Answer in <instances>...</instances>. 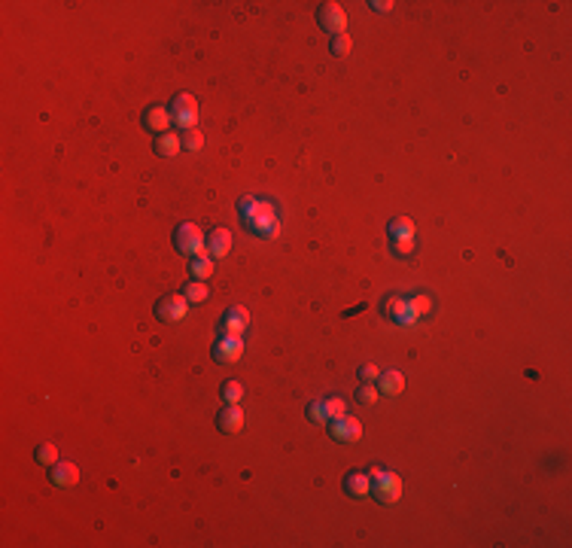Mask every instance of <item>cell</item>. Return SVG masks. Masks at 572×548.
<instances>
[{"label":"cell","instance_id":"obj_1","mask_svg":"<svg viewBox=\"0 0 572 548\" xmlns=\"http://www.w3.org/2000/svg\"><path fill=\"white\" fill-rule=\"evenodd\" d=\"M238 216H241L244 228L256 237H274L280 232V214L271 204V198H253L247 195L238 201Z\"/></svg>","mask_w":572,"mask_h":548},{"label":"cell","instance_id":"obj_2","mask_svg":"<svg viewBox=\"0 0 572 548\" xmlns=\"http://www.w3.org/2000/svg\"><path fill=\"white\" fill-rule=\"evenodd\" d=\"M368 478H372V493L368 497H375L377 502H396L402 497V478L390 469H384V466H375L372 472H368Z\"/></svg>","mask_w":572,"mask_h":548},{"label":"cell","instance_id":"obj_3","mask_svg":"<svg viewBox=\"0 0 572 548\" xmlns=\"http://www.w3.org/2000/svg\"><path fill=\"white\" fill-rule=\"evenodd\" d=\"M174 247H177V253L189 256V259H195V256H207V237L201 235V228L192 226V223L177 226V232H174Z\"/></svg>","mask_w":572,"mask_h":548},{"label":"cell","instance_id":"obj_4","mask_svg":"<svg viewBox=\"0 0 572 548\" xmlns=\"http://www.w3.org/2000/svg\"><path fill=\"white\" fill-rule=\"evenodd\" d=\"M171 119H174V125L177 128H183V131L198 128V100H195V95L183 91V95L174 98L171 100Z\"/></svg>","mask_w":572,"mask_h":548},{"label":"cell","instance_id":"obj_5","mask_svg":"<svg viewBox=\"0 0 572 548\" xmlns=\"http://www.w3.org/2000/svg\"><path fill=\"white\" fill-rule=\"evenodd\" d=\"M210 356H214L216 363H223V365L238 363L244 356V338L241 335H223L214 347H210Z\"/></svg>","mask_w":572,"mask_h":548},{"label":"cell","instance_id":"obj_6","mask_svg":"<svg viewBox=\"0 0 572 548\" xmlns=\"http://www.w3.org/2000/svg\"><path fill=\"white\" fill-rule=\"evenodd\" d=\"M384 317L386 320H393V323H399V326H411V323H417V317H414V311L408 305V296H386L384 299Z\"/></svg>","mask_w":572,"mask_h":548},{"label":"cell","instance_id":"obj_7","mask_svg":"<svg viewBox=\"0 0 572 548\" xmlns=\"http://www.w3.org/2000/svg\"><path fill=\"white\" fill-rule=\"evenodd\" d=\"M186 311H189V301L183 299V292L180 296H164L155 301V317L162 320V323H180L183 317H186Z\"/></svg>","mask_w":572,"mask_h":548},{"label":"cell","instance_id":"obj_8","mask_svg":"<svg viewBox=\"0 0 572 548\" xmlns=\"http://www.w3.org/2000/svg\"><path fill=\"white\" fill-rule=\"evenodd\" d=\"M247 326H250V311L244 305H232L219 320V332L223 335H244Z\"/></svg>","mask_w":572,"mask_h":548},{"label":"cell","instance_id":"obj_9","mask_svg":"<svg viewBox=\"0 0 572 548\" xmlns=\"http://www.w3.org/2000/svg\"><path fill=\"white\" fill-rule=\"evenodd\" d=\"M317 22H320L323 31H329L332 37H335V34H344L347 15H344V9H341L338 4H323L317 9Z\"/></svg>","mask_w":572,"mask_h":548},{"label":"cell","instance_id":"obj_10","mask_svg":"<svg viewBox=\"0 0 572 548\" xmlns=\"http://www.w3.org/2000/svg\"><path fill=\"white\" fill-rule=\"evenodd\" d=\"M143 125L150 128L152 134H168V128L174 125V119H171V107H164V104H152V107H146V110H143Z\"/></svg>","mask_w":572,"mask_h":548},{"label":"cell","instance_id":"obj_11","mask_svg":"<svg viewBox=\"0 0 572 548\" xmlns=\"http://www.w3.org/2000/svg\"><path fill=\"white\" fill-rule=\"evenodd\" d=\"M329 436L335 438V442H356V438L363 436V424L344 415L338 420H329Z\"/></svg>","mask_w":572,"mask_h":548},{"label":"cell","instance_id":"obj_12","mask_svg":"<svg viewBox=\"0 0 572 548\" xmlns=\"http://www.w3.org/2000/svg\"><path fill=\"white\" fill-rule=\"evenodd\" d=\"M49 481L55 484V488H73V484L79 481V469H77V463H70V460H58L55 466H49Z\"/></svg>","mask_w":572,"mask_h":548},{"label":"cell","instance_id":"obj_13","mask_svg":"<svg viewBox=\"0 0 572 548\" xmlns=\"http://www.w3.org/2000/svg\"><path fill=\"white\" fill-rule=\"evenodd\" d=\"M216 426H219V433H228V436L241 433V429H244V411H241V405H226L216 415Z\"/></svg>","mask_w":572,"mask_h":548},{"label":"cell","instance_id":"obj_14","mask_svg":"<svg viewBox=\"0 0 572 548\" xmlns=\"http://www.w3.org/2000/svg\"><path fill=\"white\" fill-rule=\"evenodd\" d=\"M228 250H232V232L228 228H214L207 235V256L210 259H223V256H228Z\"/></svg>","mask_w":572,"mask_h":548},{"label":"cell","instance_id":"obj_15","mask_svg":"<svg viewBox=\"0 0 572 548\" xmlns=\"http://www.w3.org/2000/svg\"><path fill=\"white\" fill-rule=\"evenodd\" d=\"M344 493L353 500H363L372 493V478H368V472H347L344 475Z\"/></svg>","mask_w":572,"mask_h":548},{"label":"cell","instance_id":"obj_16","mask_svg":"<svg viewBox=\"0 0 572 548\" xmlns=\"http://www.w3.org/2000/svg\"><path fill=\"white\" fill-rule=\"evenodd\" d=\"M377 390H381V396H399V393L405 390L402 372H396V369L381 372V374H377Z\"/></svg>","mask_w":572,"mask_h":548},{"label":"cell","instance_id":"obj_17","mask_svg":"<svg viewBox=\"0 0 572 548\" xmlns=\"http://www.w3.org/2000/svg\"><path fill=\"white\" fill-rule=\"evenodd\" d=\"M152 150H155V155H162V159H174V155H177V152L183 150L180 134H174V131H168V134H155Z\"/></svg>","mask_w":572,"mask_h":548},{"label":"cell","instance_id":"obj_18","mask_svg":"<svg viewBox=\"0 0 572 548\" xmlns=\"http://www.w3.org/2000/svg\"><path fill=\"white\" fill-rule=\"evenodd\" d=\"M183 299L189 305H201V301L210 299V289H207V280H186L183 283Z\"/></svg>","mask_w":572,"mask_h":548},{"label":"cell","instance_id":"obj_19","mask_svg":"<svg viewBox=\"0 0 572 548\" xmlns=\"http://www.w3.org/2000/svg\"><path fill=\"white\" fill-rule=\"evenodd\" d=\"M189 274L195 280H207L210 274H214V259H210V256H195V259H189Z\"/></svg>","mask_w":572,"mask_h":548},{"label":"cell","instance_id":"obj_20","mask_svg":"<svg viewBox=\"0 0 572 548\" xmlns=\"http://www.w3.org/2000/svg\"><path fill=\"white\" fill-rule=\"evenodd\" d=\"M219 396L226 399V405H241V399H244V384L241 381H226L223 387H219Z\"/></svg>","mask_w":572,"mask_h":548},{"label":"cell","instance_id":"obj_21","mask_svg":"<svg viewBox=\"0 0 572 548\" xmlns=\"http://www.w3.org/2000/svg\"><path fill=\"white\" fill-rule=\"evenodd\" d=\"M34 460L40 463V466H46V469H49V466H55V463H58V448H55V445H49V442L37 445V451H34Z\"/></svg>","mask_w":572,"mask_h":548},{"label":"cell","instance_id":"obj_22","mask_svg":"<svg viewBox=\"0 0 572 548\" xmlns=\"http://www.w3.org/2000/svg\"><path fill=\"white\" fill-rule=\"evenodd\" d=\"M386 235L390 237H414V223L408 216H396L390 226H386Z\"/></svg>","mask_w":572,"mask_h":548},{"label":"cell","instance_id":"obj_23","mask_svg":"<svg viewBox=\"0 0 572 548\" xmlns=\"http://www.w3.org/2000/svg\"><path fill=\"white\" fill-rule=\"evenodd\" d=\"M408 305L414 311V317H427L432 311V296H427V292H417V296H408Z\"/></svg>","mask_w":572,"mask_h":548},{"label":"cell","instance_id":"obj_24","mask_svg":"<svg viewBox=\"0 0 572 548\" xmlns=\"http://www.w3.org/2000/svg\"><path fill=\"white\" fill-rule=\"evenodd\" d=\"M180 143H183V150L198 152L201 146H204V134H201L198 128H189V131H183V134H180Z\"/></svg>","mask_w":572,"mask_h":548},{"label":"cell","instance_id":"obj_25","mask_svg":"<svg viewBox=\"0 0 572 548\" xmlns=\"http://www.w3.org/2000/svg\"><path fill=\"white\" fill-rule=\"evenodd\" d=\"M377 396H381V390H377L372 381H365L363 387L356 390V402H363V405H375V402H377Z\"/></svg>","mask_w":572,"mask_h":548},{"label":"cell","instance_id":"obj_26","mask_svg":"<svg viewBox=\"0 0 572 548\" xmlns=\"http://www.w3.org/2000/svg\"><path fill=\"white\" fill-rule=\"evenodd\" d=\"M390 247L399 259H405V256L414 253V237H390Z\"/></svg>","mask_w":572,"mask_h":548},{"label":"cell","instance_id":"obj_27","mask_svg":"<svg viewBox=\"0 0 572 548\" xmlns=\"http://www.w3.org/2000/svg\"><path fill=\"white\" fill-rule=\"evenodd\" d=\"M350 46H353V43H350V37H347V34H335V37L329 40V52L341 58V55H347V52H350Z\"/></svg>","mask_w":572,"mask_h":548},{"label":"cell","instance_id":"obj_28","mask_svg":"<svg viewBox=\"0 0 572 548\" xmlns=\"http://www.w3.org/2000/svg\"><path fill=\"white\" fill-rule=\"evenodd\" d=\"M323 408H326V424L329 420H338V417H344V402H341L338 396H332L323 402Z\"/></svg>","mask_w":572,"mask_h":548},{"label":"cell","instance_id":"obj_29","mask_svg":"<svg viewBox=\"0 0 572 548\" xmlns=\"http://www.w3.org/2000/svg\"><path fill=\"white\" fill-rule=\"evenodd\" d=\"M304 415H308L311 424H326V408H323V402H308Z\"/></svg>","mask_w":572,"mask_h":548},{"label":"cell","instance_id":"obj_30","mask_svg":"<svg viewBox=\"0 0 572 548\" xmlns=\"http://www.w3.org/2000/svg\"><path fill=\"white\" fill-rule=\"evenodd\" d=\"M359 374H363V381H377V374L381 372H377L375 365H365V369H359Z\"/></svg>","mask_w":572,"mask_h":548},{"label":"cell","instance_id":"obj_31","mask_svg":"<svg viewBox=\"0 0 572 548\" xmlns=\"http://www.w3.org/2000/svg\"><path fill=\"white\" fill-rule=\"evenodd\" d=\"M393 6H396L393 0H384V4H381V0H375V4H372V9H375V13H390Z\"/></svg>","mask_w":572,"mask_h":548}]
</instances>
